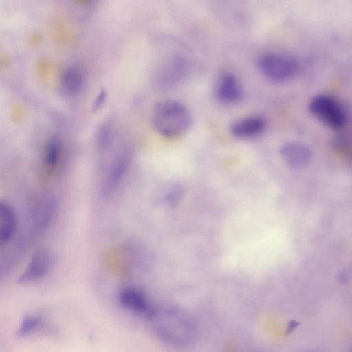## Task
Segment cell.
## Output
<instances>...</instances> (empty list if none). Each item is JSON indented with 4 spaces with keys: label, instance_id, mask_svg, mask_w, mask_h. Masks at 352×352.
I'll use <instances>...</instances> for the list:
<instances>
[{
    "label": "cell",
    "instance_id": "obj_9",
    "mask_svg": "<svg viewBox=\"0 0 352 352\" xmlns=\"http://www.w3.org/2000/svg\"><path fill=\"white\" fill-rule=\"evenodd\" d=\"M265 129V120L260 116H248L234 122L230 127L237 138L248 140L259 136Z\"/></svg>",
    "mask_w": 352,
    "mask_h": 352
},
{
    "label": "cell",
    "instance_id": "obj_7",
    "mask_svg": "<svg viewBox=\"0 0 352 352\" xmlns=\"http://www.w3.org/2000/svg\"><path fill=\"white\" fill-rule=\"evenodd\" d=\"M118 300L122 307L135 314L151 318L155 311L144 294L134 287L122 289Z\"/></svg>",
    "mask_w": 352,
    "mask_h": 352
},
{
    "label": "cell",
    "instance_id": "obj_6",
    "mask_svg": "<svg viewBox=\"0 0 352 352\" xmlns=\"http://www.w3.org/2000/svg\"><path fill=\"white\" fill-rule=\"evenodd\" d=\"M214 92L217 98L225 104L237 103L243 96V88L237 77L228 72L218 76Z\"/></svg>",
    "mask_w": 352,
    "mask_h": 352
},
{
    "label": "cell",
    "instance_id": "obj_8",
    "mask_svg": "<svg viewBox=\"0 0 352 352\" xmlns=\"http://www.w3.org/2000/svg\"><path fill=\"white\" fill-rule=\"evenodd\" d=\"M280 153L285 162L292 168L306 167L312 160L311 149L306 144L298 142L284 144Z\"/></svg>",
    "mask_w": 352,
    "mask_h": 352
},
{
    "label": "cell",
    "instance_id": "obj_18",
    "mask_svg": "<svg viewBox=\"0 0 352 352\" xmlns=\"http://www.w3.org/2000/svg\"><path fill=\"white\" fill-rule=\"evenodd\" d=\"M342 277L344 280H351V278H352V269L347 270L346 271V272L343 273Z\"/></svg>",
    "mask_w": 352,
    "mask_h": 352
},
{
    "label": "cell",
    "instance_id": "obj_10",
    "mask_svg": "<svg viewBox=\"0 0 352 352\" xmlns=\"http://www.w3.org/2000/svg\"><path fill=\"white\" fill-rule=\"evenodd\" d=\"M188 63L185 56L179 53L172 52L162 69V82L168 86L178 83L186 75Z\"/></svg>",
    "mask_w": 352,
    "mask_h": 352
},
{
    "label": "cell",
    "instance_id": "obj_17",
    "mask_svg": "<svg viewBox=\"0 0 352 352\" xmlns=\"http://www.w3.org/2000/svg\"><path fill=\"white\" fill-rule=\"evenodd\" d=\"M105 98V93L104 91L102 92L97 98L95 104H94V109H98L100 105H101L104 101V99Z\"/></svg>",
    "mask_w": 352,
    "mask_h": 352
},
{
    "label": "cell",
    "instance_id": "obj_15",
    "mask_svg": "<svg viewBox=\"0 0 352 352\" xmlns=\"http://www.w3.org/2000/svg\"><path fill=\"white\" fill-rule=\"evenodd\" d=\"M43 325V319L36 315H28L24 317L16 331L17 336L25 337L39 330Z\"/></svg>",
    "mask_w": 352,
    "mask_h": 352
},
{
    "label": "cell",
    "instance_id": "obj_16",
    "mask_svg": "<svg viewBox=\"0 0 352 352\" xmlns=\"http://www.w3.org/2000/svg\"><path fill=\"white\" fill-rule=\"evenodd\" d=\"M111 137V129L110 125L104 124L100 128L97 138V145L99 150H104L109 146Z\"/></svg>",
    "mask_w": 352,
    "mask_h": 352
},
{
    "label": "cell",
    "instance_id": "obj_4",
    "mask_svg": "<svg viewBox=\"0 0 352 352\" xmlns=\"http://www.w3.org/2000/svg\"><path fill=\"white\" fill-rule=\"evenodd\" d=\"M258 66L262 74L275 82H285L297 74L298 65L288 56L277 52H267L260 56Z\"/></svg>",
    "mask_w": 352,
    "mask_h": 352
},
{
    "label": "cell",
    "instance_id": "obj_19",
    "mask_svg": "<svg viewBox=\"0 0 352 352\" xmlns=\"http://www.w3.org/2000/svg\"><path fill=\"white\" fill-rule=\"evenodd\" d=\"M311 352H316V351H311Z\"/></svg>",
    "mask_w": 352,
    "mask_h": 352
},
{
    "label": "cell",
    "instance_id": "obj_1",
    "mask_svg": "<svg viewBox=\"0 0 352 352\" xmlns=\"http://www.w3.org/2000/svg\"><path fill=\"white\" fill-rule=\"evenodd\" d=\"M151 318L155 322L154 328L157 334L170 344H186L195 334L194 320L181 309L168 307L161 310L155 309Z\"/></svg>",
    "mask_w": 352,
    "mask_h": 352
},
{
    "label": "cell",
    "instance_id": "obj_14",
    "mask_svg": "<svg viewBox=\"0 0 352 352\" xmlns=\"http://www.w3.org/2000/svg\"><path fill=\"white\" fill-rule=\"evenodd\" d=\"M128 160L125 156L120 157L111 168L103 184V191L109 192L120 182L128 167Z\"/></svg>",
    "mask_w": 352,
    "mask_h": 352
},
{
    "label": "cell",
    "instance_id": "obj_11",
    "mask_svg": "<svg viewBox=\"0 0 352 352\" xmlns=\"http://www.w3.org/2000/svg\"><path fill=\"white\" fill-rule=\"evenodd\" d=\"M84 83V74L81 68L72 65L65 68L59 78V88L61 93L73 96L79 93Z\"/></svg>",
    "mask_w": 352,
    "mask_h": 352
},
{
    "label": "cell",
    "instance_id": "obj_5",
    "mask_svg": "<svg viewBox=\"0 0 352 352\" xmlns=\"http://www.w3.org/2000/svg\"><path fill=\"white\" fill-rule=\"evenodd\" d=\"M53 265V257L50 251L40 249L32 256L28 266L19 278L21 284L36 282L45 277Z\"/></svg>",
    "mask_w": 352,
    "mask_h": 352
},
{
    "label": "cell",
    "instance_id": "obj_3",
    "mask_svg": "<svg viewBox=\"0 0 352 352\" xmlns=\"http://www.w3.org/2000/svg\"><path fill=\"white\" fill-rule=\"evenodd\" d=\"M310 113L327 127L338 130L347 122L346 111L341 103L331 96L318 94L309 103Z\"/></svg>",
    "mask_w": 352,
    "mask_h": 352
},
{
    "label": "cell",
    "instance_id": "obj_13",
    "mask_svg": "<svg viewBox=\"0 0 352 352\" xmlns=\"http://www.w3.org/2000/svg\"><path fill=\"white\" fill-rule=\"evenodd\" d=\"M62 148L60 142L55 138L49 140L43 151V164L45 173H53L60 160Z\"/></svg>",
    "mask_w": 352,
    "mask_h": 352
},
{
    "label": "cell",
    "instance_id": "obj_12",
    "mask_svg": "<svg viewBox=\"0 0 352 352\" xmlns=\"http://www.w3.org/2000/svg\"><path fill=\"white\" fill-rule=\"evenodd\" d=\"M16 216L13 207L6 201L0 204V241L6 244L13 237L16 228Z\"/></svg>",
    "mask_w": 352,
    "mask_h": 352
},
{
    "label": "cell",
    "instance_id": "obj_2",
    "mask_svg": "<svg viewBox=\"0 0 352 352\" xmlns=\"http://www.w3.org/2000/svg\"><path fill=\"white\" fill-rule=\"evenodd\" d=\"M152 122L161 135L166 138H176L188 131L192 118L183 104L173 100H166L154 107Z\"/></svg>",
    "mask_w": 352,
    "mask_h": 352
}]
</instances>
